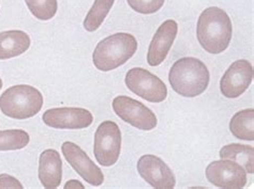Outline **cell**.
<instances>
[{"mask_svg":"<svg viewBox=\"0 0 254 189\" xmlns=\"http://www.w3.org/2000/svg\"><path fill=\"white\" fill-rule=\"evenodd\" d=\"M233 27L226 12L217 6H210L199 15L196 26L198 43L209 53L223 52L229 47Z\"/></svg>","mask_w":254,"mask_h":189,"instance_id":"cell-1","label":"cell"},{"mask_svg":"<svg viewBox=\"0 0 254 189\" xmlns=\"http://www.w3.org/2000/svg\"><path fill=\"white\" fill-rule=\"evenodd\" d=\"M169 80L176 93L185 97H195L206 91L210 82V74L200 60L186 57L173 64Z\"/></svg>","mask_w":254,"mask_h":189,"instance_id":"cell-2","label":"cell"},{"mask_svg":"<svg viewBox=\"0 0 254 189\" xmlns=\"http://www.w3.org/2000/svg\"><path fill=\"white\" fill-rule=\"evenodd\" d=\"M137 50V41L132 35L120 32L100 41L92 53V61L99 71L109 72L124 65Z\"/></svg>","mask_w":254,"mask_h":189,"instance_id":"cell-3","label":"cell"},{"mask_svg":"<svg viewBox=\"0 0 254 189\" xmlns=\"http://www.w3.org/2000/svg\"><path fill=\"white\" fill-rule=\"evenodd\" d=\"M43 102V95L35 87L17 85L9 88L1 94L0 110L9 118L26 120L39 113Z\"/></svg>","mask_w":254,"mask_h":189,"instance_id":"cell-4","label":"cell"},{"mask_svg":"<svg viewBox=\"0 0 254 189\" xmlns=\"http://www.w3.org/2000/svg\"><path fill=\"white\" fill-rule=\"evenodd\" d=\"M122 151V132L117 123L104 121L95 134L93 153L98 163L103 167H111L117 163Z\"/></svg>","mask_w":254,"mask_h":189,"instance_id":"cell-5","label":"cell"},{"mask_svg":"<svg viewBox=\"0 0 254 189\" xmlns=\"http://www.w3.org/2000/svg\"><path fill=\"white\" fill-rule=\"evenodd\" d=\"M128 89L150 103H161L168 96V88L161 79L142 67H133L125 78Z\"/></svg>","mask_w":254,"mask_h":189,"instance_id":"cell-6","label":"cell"},{"mask_svg":"<svg viewBox=\"0 0 254 189\" xmlns=\"http://www.w3.org/2000/svg\"><path fill=\"white\" fill-rule=\"evenodd\" d=\"M113 109L120 119L138 130L151 131L158 124L156 114L148 107L129 96L114 98Z\"/></svg>","mask_w":254,"mask_h":189,"instance_id":"cell-7","label":"cell"},{"mask_svg":"<svg viewBox=\"0 0 254 189\" xmlns=\"http://www.w3.org/2000/svg\"><path fill=\"white\" fill-rule=\"evenodd\" d=\"M205 173L209 183L225 189L244 188L248 180L245 169L230 159L212 161L207 166Z\"/></svg>","mask_w":254,"mask_h":189,"instance_id":"cell-8","label":"cell"},{"mask_svg":"<svg viewBox=\"0 0 254 189\" xmlns=\"http://www.w3.org/2000/svg\"><path fill=\"white\" fill-rule=\"evenodd\" d=\"M43 122L56 130H82L92 124V113L78 107H62L46 110L42 117Z\"/></svg>","mask_w":254,"mask_h":189,"instance_id":"cell-9","label":"cell"},{"mask_svg":"<svg viewBox=\"0 0 254 189\" xmlns=\"http://www.w3.org/2000/svg\"><path fill=\"white\" fill-rule=\"evenodd\" d=\"M62 151L66 161L81 177L92 186H101L104 182L103 172L77 144L65 141Z\"/></svg>","mask_w":254,"mask_h":189,"instance_id":"cell-10","label":"cell"},{"mask_svg":"<svg viewBox=\"0 0 254 189\" xmlns=\"http://www.w3.org/2000/svg\"><path fill=\"white\" fill-rule=\"evenodd\" d=\"M139 175L150 186L157 189H172L176 185V178L171 168L155 155L147 154L137 161Z\"/></svg>","mask_w":254,"mask_h":189,"instance_id":"cell-11","label":"cell"},{"mask_svg":"<svg viewBox=\"0 0 254 189\" xmlns=\"http://www.w3.org/2000/svg\"><path fill=\"white\" fill-rule=\"evenodd\" d=\"M253 80V66L247 60H237L227 69L220 82V90L227 98L244 94Z\"/></svg>","mask_w":254,"mask_h":189,"instance_id":"cell-12","label":"cell"},{"mask_svg":"<svg viewBox=\"0 0 254 189\" xmlns=\"http://www.w3.org/2000/svg\"><path fill=\"white\" fill-rule=\"evenodd\" d=\"M177 32L178 25L173 19H168L159 27L147 53V62L150 66H158L164 61L175 41Z\"/></svg>","mask_w":254,"mask_h":189,"instance_id":"cell-13","label":"cell"},{"mask_svg":"<svg viewBox=\"0 0 254 189\" xmlns=\"http://www.w3.org/2000/svg\"><path fill=\"white\" fill-rule=\"evenodd\" d=\"M39 180L44 188H58L63 180V161L54 148H48L39 158Z\"/></svg>","mask_w":254,"mask_h":189,"instance_id":"cell-14","label":"cell"},{"mask_svg":"<svg viewBox=\"0 0 254 189\" xmlns=\"http://www.w3.org/2000/svg\"><path fill=\"white\" fill-rule=\"evenodd\" d=\"M30 38L22 30L0 32V60L21 56L30 47Z\"/></svg>","mask_w":254,"mask_h":189,"instance_id":"cell-15","label":"cell"},{"mask_svg":"<svg viewBox=\"0 0 254 189\" xmlns=\"http://www.w3.org/2000/svg\"><path fill=\"white\" fill-rule=\"evenodd\" d=\"M221 159H230L242 166L247 173H254V147L239 143L223 146L219 152Z\"/></svg>","mask_w":254,"mask_h":189,"instance_id":"cell-16","label":"cell"},{"mask_svg":"<svg viewBox=\"0 0 254 189\" xmlns=\"http://www.w3.org/2000/svg\"><path fill=\"white\" fill-rule=\"evenodd\" d=\"M231 133L240 140H254V110L245 109L234 114L230 122Z\"/></svg>","mask_w":254,"mask_h":189,"instance_id":"cell-17","label":"cell"},{"mask_svg":"<svg viewBox=\"0 0 254 189\" xmlns=\"http://www.w3.org/2000/svg\"><path fill=\"white\" fill-rule=\"evenodd\" d=\"M115 0H95L84 19L83 26L88 32L98 30L113 8Z\"/></svg>","mask_w":254,"mask_h":189,"instance_id":"cell-18","label":"cell"},{"mask_svg":"<svg viewBox=\"0 0 254 189\" xmlns=\"http://www.w3.org/2000/svg\"><path fill=\"white\" fill-rule=\"evenodd\" d=\"M29 134L22 130L0 131V151H16L28 145Z\"/></svg>","mask_w":254,"mask_h":189,"instance_id":"cell-19","label":"cell"},{"mask_svg":"<svg viewBox=\"0 0 254 189\" xmlns=\"http://www.w3.org/2000/svg\"><path fill=\"white\" fill-rule=\"evenodd\" d=\"M31 14L40 21H49L56 15L57 0H25Z\"/></svg>","mask_w":254,"mask_h":189,"instance_id":"cell-20","label":"cell"},{"mask_svg":"<svg viewBox=\"0 0 254 189\" xmlns=\"http://www.w3.org/2000/svg\"><path fill=\"white\" fill-rule=\"evenodd\" d=\"M132 10L141 14H153L162 8L165 0H127Z\"/></svg>","mask_w":254,"mask_h":189,"instance_id":"cell-21","label":"cell"},{"mask_svg":"<svg viewBox=\"0 0 254 189\" xmlns=\"http://www.w3.org/2000/svg\"><path fill=\"white\" fill-rule=\"evenodd\" d=\"M0 188H19L23 189L21 182L9 174H0Z\"/></svg>","mask_w":254,"mask_h":189,"instance_id":"cell-22","label":"cell"},{"mask_svg":"<svg viewBox=\"0 0 254 189\" xmlns=\"http://www.w3.org/2000/svg\"><path fill=\"white\" fill-rule=\"evenodd\" d=\"M64 188L69 189V188H79V189H84V185L81 183V182L77 180H71L69 182H66L64 184Z\"/></svg>","mask_w":254,"mask_h":189,"instance_id":"cell-23","label":"cell"},{"mask_svg":"<svg viewBox=\"0 0 254 189\" xmlns=\"http://www.w3.org/2000/svg\"><path fill=\"white\" fill-rule=\"evenodd\" d=\"M1 88H2V80L0 78V90H1Z\"/></svg>","mask_w":254,"mask_h":189,"instance_id":"cell-24","label":"cell"}]
</instances>
